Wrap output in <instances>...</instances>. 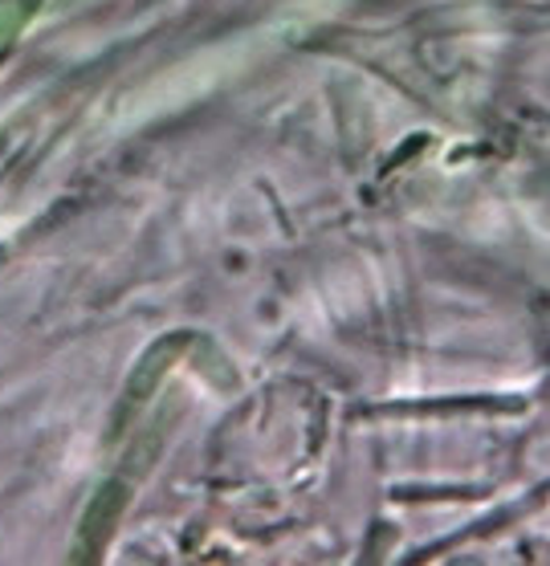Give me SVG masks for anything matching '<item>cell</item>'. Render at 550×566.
<instances>
[{"instance_id": "cell-2", "label": "cell", "mask_w": 550, "mask_h": 566, "mask_svg": "<svg viewBox=\"0 0 550 566\" xmlns=\"http://www.w3.org/2000/svg\"><path fill=\"white\" fill-rule=\"evenodd\" d=\"M131 505V485L123 476H111L98 485V493L86 502L82 510V522H77V534L70 542V563H94L98 554L106 551V542L115 534L118 517Z\"/></svg>"}, {"instance_id": "cell-1", "label": "cell", "mask_w": 550, "mask_h": 566, "mask_svg": "<svg viewBox=\"0 0 550 566\" xmlns=\"http://www.w3.org/2000/svg\"><path fill=\"white\" fill-rule=\"evenodd\" d=\"M188 347H196V335L179 331V335L155 338L152 347L143 350V359L135 363V371L127 375V391H123V403H118V412H115V432H123V428L147 408V399L164 387V379L172 375V367L184 359Z\"/></svg>"}]
</instances>
